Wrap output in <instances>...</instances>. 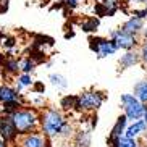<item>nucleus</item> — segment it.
Listing matches in <instances>:
<instances>
[{
  "instance_id": "f257e3e1",
  "label": "nucleus",
  "mask_w": 147,
  "mask_h": 147,
  "mask_svg": "<svg viewBox=\"0 0 147 147\" xmlns=\"http://www.w3.org/2000/svg\"><path fill=\"white\" fill-rule=\"evenodd\" d=\"M11 117H13V121L16 125V129L20 133V136L21 134H28L31 131L40 129V113L36 108L21 107V108H18Z\"/></svg>"
},
{
  "instance_id": "f03ea898",
  "label": "nucleus",
  "mask_w": 147,
  "mask_h": 147,
  "mask_svg": "<svg viewBox=\"0 0 147 147\" xmlns=\"http://www.w3.org/2000/svg\"><path fill=\"white\" fill-rule=\"evenodd\" d=\"M65 117L60 110L57 108H47L40 113V131H42L47 138L53 139L60 136L61 126L65 123Z\"/></svg>"
},
{
  "instance_id": "7ed1b4c3",
  "label": "nucleus",
  "mask_w": 147,
  "mask_h": 147,
  "mask_svg": "<svg viewBox=\"0 0 147 147\" xmlns=\"http://www.w3.org/2000/svg\"><path fill=\"white\" fill-rule=\"evenodd\" d=\"M105 100V95L104 92H99V91H86V92H81L78 95V100H76V107L74 110L78 112H95L97 108L102 107Z\"/></svg>"
},
{
  "instance_id": "20e7f679",
  "label": "nucleus",
  "mask_w": 147,
  "mask_h": 147,
  "mask_svg": "<svg viewBox=\"0 0 147 147\" xmlns=\"http://www.w3.org/2000/svg\"><path fill=\"white\" fill-rule=\"evenodd\" d=\"M120 102L123 105V112H125V115L128 117L129 121H136L142 118L146 104L141 102L134 94H121Z\"/></svg>"
},
{
  "instance_id": "39448f33",
  "label": "nucleus",
  "mask_w": 147,
  "mask_h": 147,
  "mask_svg": "<svg viewBox=\"0 0 147 147\" xmlns=\"http://www.w3.org/2000/svg\"><path fill=\"white\" fill-rule=\"evenodd\" d=\"M89 49L97 55V58H105V57L115 55L118 52V47L115 40L110 37H100V36H91L89 37Z\"/></svg>"
},
{
  "instance_id": "423d86ee",
  "label": "nucleus",
  "mask_w": 147,
  "mask_h": 147,
  "mask_svg": "<svg viewBox=\"0 0 147 147\" xmlns=\"http://www.w3.org/2000/svg\"><path fill=\"white\" fill-rule=\"evenodd\" d=\"M108 37L115 40L118 50H133V49L139 47V36L131 34V32L125 31L123 28H120V29H113Z\"/></svg>"
},
{
  "instance_id": "0eeeda50",
  "label": "nucleus",
  "mask_w": 147,
  "mask_h": 147,
  "mask_svg": "<svg viewBox=\"0 0 147 147\" xmlns=\"http://www.w3.org/2000/svg\"><path fill=\"white\" fill-rule=\"evenodd\" d=\"M0 138L5 139L10 146L16 144L18 138H20V133L16 129V125H15L11 115H7V113L0 115Z\"/></svg>"
},
{
  "instance_id": "6e6552de",
  "label": "nucleus",
  "mask_w": 147,
  "mask_h": 147,
  "mask_svg": "<svg viewBox=\"0 0 147 147\" xmlns=\"http://www.w3.org/2000/svg\"><path fill=\"white\" fill-rule=\"evenodd\" d=\"M49 142H50V138H47L40 129H37V131H31L28 134H21L15 146L16 147H49Z\"/></svg>"
},
{
  "instance_id": "1a4fd4ad",
  "label": "nucleus",
  "mask_w": 147,
  "mask_h": 147,
  "mask_svg": "<svg viewBox=\"0 0 147 147\" xmlns=\"http://www.w3.org/2000/svg\"><path fill=\"white\" fill-rule=\"evenodd\" d=\"M121 28H123L125 31H128V32H131V34H134V36H141L142 29L146 28V20L133 15L129 20H126V21L123 23V26Z\"/></svg>"
},
{
  "instance_id": "9d476101",
  "label": "nucleus",
  "mask_w": 147,
  "mask_h": 147,
  "mask_svg": "<svg viewBox=\"0 0 147 147\" xmlns=\"http://www.w3.org/2000/svg\"><path fill=\"white\" fill-rule=\"evenodd\" d=\"M2 68H3V76L5 74L7 76H16L21 71V61H20V58H15L11 53H7Z\"/></svg>"
},
{
  "instance_id": "9b49d317",
  "label": "nucleus",
  "mask_w": 147,
  "mask_h": 147,
  "mask_svg": "<svg viewBox=\"0 0 147 147\" xmlns=\"http://www.w3.org/2000/svg\"><path fill=\"white\" fill-rule=\"evenodd\" d=\"M139 63H142L141 55H139V52H134V49L133 50H126V53L121 55V58L118 60V65H120L121 69H129L134 65H139Z\"/></svg>"
},
{
  "instance_id": "f8f14e48",
  "label": "nucleus",
  "mask_w": 147,
  "mask_h": 147,
  "mask_svg": "<svg viewBox=\"0 0 147 147\" xmlns=\"http://www.w3.org/2000/svg\"><path fill=\"white\" fill-rule=\"evenodd\" d=\"M146 133H147V123L141 118V120L131 121V125H128V128H126V131H125V136L138 139Z\"/></svg>"
},
{
  "instance_id": "ddd939ff",
  "label": "nucleus",
  "mask_w": 147,
  "mask_h": 147,
  "mask_svg": "<svg viewBox=\"0 0 147 147\" xmlns=\"http://www.w3.org/2000/svg\"><path fill=\"white\" fill-rule=\"evenodd\" d=\"M20 97V92L10 84H0V104H7L11 100H16Z\"/></svg>"
},
{
  "instance_id": "4468645a",
  "label": "nucleus",
  "mask_w": 147,
  "mask_h": 147,
  "mask_svg": "<svg viewBox=\"0 0 147 147\" xmlns=\"http://www.w3.org/2000/svg\"><path fill=\"white\" fill-rule=\"evenodd\" d=\"M128 125H129V120H128V117L123 113V115H120V117L117 118V121H115V125L112 126L108 136H117V138L125 136V131H126V128H128Z\"/></svg>"
},
{
  "instance_id": "2eb2a0df",
  "label": "nucleus",
  "mask_w": 147,
  "mask_h": 147,
  "mask_svg": "<svg viewBox=\"0 0 147 147\" xmlns=\"http://www.w3.org/2000/svg\"><path fill=\"white\" fill-rule=\"evenodd\" d=\"M133 94L138 97L141 102L147 104V79H142V81H138L133 87Z\"/></svg>"
},
{
  "instance_id": "dca6fc26",
  "label": "nucleus",
  "mask_w": 147,
  "mask_h": 147,
  "mask_svg": "<svg viewBox=\"0 0 147 147\" xmlns=\"http://www.w3.org/2000/svg\"><path fill=\"white\" fill-rule=\"evenodd\" d=\"M99 26H100V20L99 18H86V20L81 23V29L84 31V32H87V34L95 32Z\"/></svg>"
},
{
  "instance_id": "f3484780",
  "label": "nucleus",
  "mask_w": 147,
  "mask_h": 147,
  "mask_svg": "<svg viewBox=\"0 0 147 147\" xmlns=\"http://www.w3.org/2000/svg\"><path fill=\"white\" fill-rule=\"evenodd\" d=\"M91 146V129L78 131L76 133V147H89Z\"/></svg>"
},
{
  "instance_id": "a211bd4d",
  "label": "nucleus",
  "mask_w": 147,
  "mask_h": 147,
  "mask_svg": "<svg viewBox=\"0 0 147 147\" xmlns=\"http://www.w3.org/2000/svg\"><path fill=\"white\" fill-rule=\"evenodd\" d=\"M49 79H50V82H52V86H55L57 89H66V87H68L66 78L60 73H52L50 76H49Z\"/></svg>"
},
{
  "instance_id": "6ab92c4d",
  "label": "nucleus",
  "mask_w": 147,
  "mask_h": 147,
  "mask_svg": "<svg viewBox=\"0 0 147 147\" xmlns=\"http://www.w3.org/2000/svg\"><path fill=\"white\" fill-rule=\"evenodd\" d=\"M76 100H78V95H65V97H61L60 100V107L63 110H74L76 107Z\"/></svg>"
},
{
  "instance_id": "aec40b11",
  "label": "nucleus",
  "mask_w": 147,
  "mask_h": 147,
  "mask_svg": "<svg viewBox=\"0 0 147 147\" xmlns=\"http://www.w3.org/2000/svg\"><path fill=\"white\" fill-rule=\"evenodd\" d=\"M21 73H32V71H34V68H36V65H37V63H36L34 61V58H32V57H24V58H21Z\"/></svg>"
},
{
  "instance_id": "412c9836",
  "label": "nucleus",
  "mask_w": 147,
  "mask_h": 147,
  "mask_svg": "<svg viewBox=\"0 0 147 147\" xmlns=\"http://www.w3.org/2000/svg\"><path fill=\"white\" fill-rule=\"evenodd\" d=\"M21 107H24V105H23L18 99L11 100V102H7V104H3V113H7V115H13L18 108H21Z\"/></svg>"
},
{
  "instance_id": "4be33fe9",
  "label": "nucleus",
  "mask_w": 147,
  "mask_h": 147,
  "mask_svg": "<svg viewBox=\"0 0 147 147\" xmlns=\"http://www.w3.org/2000/svg\"><path fill=\"white\" fill-rule=\"evenodd\" d=\"M118 147H139L138 139L136 138H128V136H121L120 138V146Z\"/></svg>"
},
{
  "instance_id": "5701e85b",
  "label": "nucleus",
  "mask_w": 147,
  "mask_h": 147,
  "mask_svg": "<svg viewBox=\"0 0 147 147\" xmlns=\"http://www.w3.org/2000/svg\"><path fill=\"white\" fill-rule=\"evenodd\" d=\"M2 47L5 49V50H13L15 47H16V37L15 36H5L3 37V42H2Z\"/></svg>"
},
{
  "instance_id": "b1692460",
  "label": "nucleus",
  "mask_w": 147,
  "mask_h": 147,
  "mask_svg": "<svg viewBox=\"0 0 147 147\" xmlns=\"http://www.w3.org/2000/svg\"><path fill=\"white\" fill-rule=\"evenodd\" d=\"M73 133H74L73 125H71L69 121H65V123H63V126H61L60 136H61V138H65V139H68V138H71V136H73Z\"/></svg>"
},
{
  "instance_id": "393cba45",
  "label": "nucleus",
  "mask_w": 147,
  "mask_h": 147,
  "mask_svg": "<svg viewBox=\"0 0 147 147\" xmlns=\"http://www.w3.org/2000/svg\"><path fill=\"white\" fill-rule=\"evenodd\" d=\"M16 81L21 82L24 87H32V84H34V81H32V78H31L29 73H21V74L16 78Z\"/></svg>"
},
{
  "instance_id": "a878e982",
  "label": "nucleus",
  "mask_w": 147,
  "mask_h": 147,
  "mask_svg": "<svg viewBox=\"0 0 147 147\" xmlns=\"http://www.w3.org/2000/svg\"><path fill=\"white\" fill-rule=\"evenodd\" d=\"M139 55H141V61L147 65V39H144L142 44L139 45Z\"/></svg>"
},
{
  "instance_id": "bb28decb",
  "label": "nucleus",
  "mask_w": 147,
  "mask_h": 147,
  "mask_svg": "<svg viewBox=\"0 0 147 147\" xmlns=\"http://www.w3.org/2000/svg\"><path fill=\"white\" fill-rule=\"evenodd\" d=\"M94 11H95L97 16H107V8H105V5L102 3V2L94 5Z\"/></svg>"
},
{
  "instance_id": "cd10ccee",
  "label": "nucleus",
  "mask_w": 147,
  "mask_h": 147,
  "mask_svg": "<svg viewBox=\"0 0 147 147\" xmlns=\"http://www.w3.org/2000/svg\"><path fill=\"white\" fill-rule=\"evenodd\" d=\"M32 91L36 92V94H44L45 92V86H44V82H34L32 84Z\"/></svg>"
},
{
  "instance_id": "c85d7f7f",
  "label": "nucleus",
  "mask_w": 147,
  "mask_h": 147,
  "mask_svg": "<svg viewBox=\"0 0 147 147\" xmlns=\"http://www.w3.org/2000/svg\"><path fill=\"white\" fill-rule=\"evenodd\" d=\"M79 2H81V0H65V5H66V8L74 10V8H78Z\"/></svg>"
},
{
  "instance_id": "c756f323",
  "label": "nucleus",
  "mask_w": 147,
  "mask_h": 147,
  "mask_svg": "<svg viewBox=\"0 0 147 147\" xmlns=\"http://www.w3.org/2000/svg\"><path fill=\"white\" fill-rule=\"evenodd\" d=\"M133 15H134V16H139V18H144V20H147V8L144 7L142 10H134Z\"/></svg>"
},
{
  "instance_id": "7c9ffc66",
  "label": "nucleus",
  "mask_w": 147,
  "mask_h": 147,
  "mask_svg": "<svg viewBox=\"0 0 147 147\" xmlns=\"http://www.w3.org/2000/svg\"><path fill=\"white\" fill-rule=\"evenodd\" d=\"M7 11H8V0L2 2V5H0V15H2V13H7Z\"/></svg>"
},
{
  "instance_id": "2f4dec72",
  "label": "nucleus",
  "mask_w": 147,
  "mask_h": 147,
  "mask_svg": "<svg viewBox=\"0 0 147 147\" xmlns=\"http://www.w3.org/2000/svg\"><path fill=\"white\" fill-rule=\"evenodd\" d=\"M97 126V115H92L91 117V129H94Z\"/></svg>"
},
{
  "instance_id": "473e14b6",
  "label": "nucleus",
  "mask_w": 147,
  "mask_h": 147,
  "mask_svg": "<svg viewBox=\"0 0 147 147\" xmlns=\"http://www.w3.org/2000/svg\"><path fill=\"white\" fill-rule=\"evenodd\" d=\"M0 147H10V144L5 141V139H2L0 138Z\"/></svg>"
},
{
  "instance_id": "72a5a7b5",
  "label": "nucleus",
  "mask_w": 147,
  "mask_h": 147,
  "mask_svg": "<svg viewBox=\"0 0 147 147\" xmlns=\"http://www.w3.org/2000/svg\"><path fill=\"white\" fill-rule=\"evenodd\" d=\"M71 37H74V32L71 31V32H66L65 34V39H71Z\"/></svg>"
},
{
  "instance_id": "f704fd0d",
  "label": "nucleus",
  "mask_w": 147,
  "mask_h": 147,
  "mask_svg": "<svg viewBox=\"0 0 147 147\" xmlns=\"http://www.w3.org/2000/svg\"><path fill=\"white\" fill-rule=\"evenodd\" d=\"M142 120L147 123V104H146V108H144V115H142Z\"/></svg>"
},
{
  "instance_id": "c9c22d12",
  "label": "nucleus",
  "mask_w": 147,
  "mask_h": 147,
  "mask_svg": "<svg viewBox=\"0 0 147 147\" xmlns=\"http://www.w3.org/2000/svg\"><path fill=\"white\" fill-rule=\"evenodd\" d=\"M141 36H142V39H147V28H144V29H142Z\"/></svg>"
},
{
  "instance_id": "e433bc0d",
  "label": "nucleus",
  "mask_w": 147,
  "mask_h": 147,
  "mask_svg": "<svg viewBox=\"0 0 147 147\" xmlns=\"http://www.w3.org/2000/svg\"><path fill=\"white\" fill-rule=\"evenodd\" d=\"M3 61H5V55L3 53H0V66L3 65Z\"/></svg>"
},
{
  "instance_id": "4c0bfd02",
  "label": "nucleus",
  "mask_w": 147,
  "mask_h": 147,
  "mask_svg": "<svg viewBox=\"0 0 147 147\" xmlns=\"http://www.w3.org/2000/svg\"><path fill=\"white\" fill-rule=\"evenodd\" d=\"M3 37H5V34L3 32H0V45H2V42H3Z\"/></svg>"
},
{
  "instance_id": "58836bf2",
  "label": "nucleus",
  "mask_w": 147,
  "mask_h": 147,
  "mask_svg": "<svg viewBox=\"0 0 147 147\" xmlns=\"http://www.w3.org/2000/svg\"><path fill=\"white\" fill-rule=\"evenodd\" d=\"M2 76H3V68L0 66V78H2Z\"/></svg>"
},
{
  "instance_id": "ea45409f",
  "label": "nucleus",
  "mask_w": 147,
  "mask_h": 147,
  "mask_svg": "<svg viewBox=\"0 0 147 147\" xmlns=\"http://www.w3.org/2000/svg\"><path fill=\"white\" fill-rule=\"evenodd\" d=\"M136 2H141V3H146L147 0H136Z\"/></svg>"
},
{
  "instance_id": "a19ab883",
  "label": "nucleus",
  "mask_w": 147,
  "mask_h": 147,
  "mask_svg": "<svg viewBox=\"0 0 147 147\" xmlns=\"http://www.w3.org/2000/svg\"><path fill=\"white\" fill-rule=\"evenodd\" d=\"M58 2H65V0H58Z\"/></svg>"
},
{
  "instance_id": "79ce46f5",
  "label": "nucleus",
  "mask_w": 147,
  "mask_h": 147,
  "mask_svg": "<svg viewBox=\"0 0 147 147\" xmlns=\"http://www.w3.org/2000/svg\"><path fill=\"white\" fill-rule=\"evenodd\" d=\"M2 2H3V0H0V5H2Z\"/></svg>"
},
{
  "instance_id": "37998d69",
  "label": "nucleus",
  "mask_w": 147,
  "mask_h": 147,
  "mask_svg": "<svg viewBox=\"0 0 147 147\" xmlns=\"http://www.w3.org/2000/svg\"><path fill=\"white\" fill-rule=\"evenodd\" d=\"M146 8H147V2H146Z\"/></svg>"
}]
</instances>
